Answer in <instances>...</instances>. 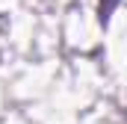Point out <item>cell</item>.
<instances>
[{"mask_svg":"<svg viewBox=\"0 0 127 124\" xmlns=\"http://www.w3.org/2000/svg\"><path fill=\"white\" fill-rule=\"evenodd\" d=\"M118 6V0H97V12H100V21H106L112 15V9Z\"/></svg>","mask_w":127,"mask_h":124,"instance_id":"cell-1","label":"cell"}]
</instances>
